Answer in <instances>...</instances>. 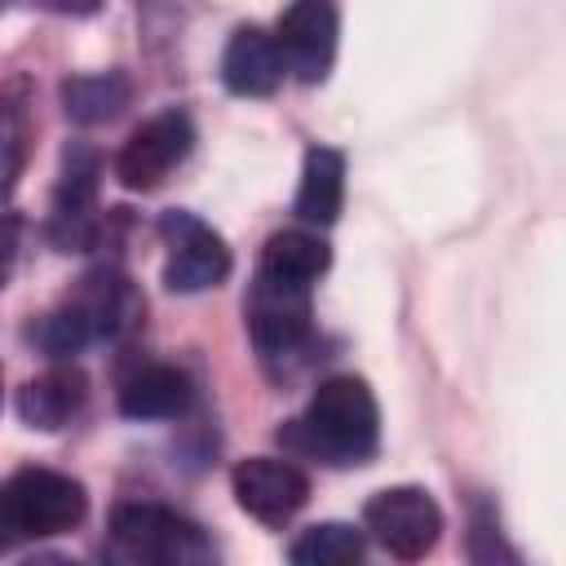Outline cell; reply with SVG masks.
<instances>
[{
    "instance_id": "obj_1",
    "label": "cell",
    "mask_w": 566,
    "mask_h": 566,
    "mask_svg": "<svg viewBox=\"0 0 566 566\" xmlns=\"http://www.w3.org/2000/svg\"><path fill=\"white\" fill-rule=\"evenodd\" d=\"M279 442L296 455L323 460L332 469L367 464L380 447V407L367 380L358 376H332L314 389L310 407L279 429Z\"/></svg>"
},
{
    "instance_id": "obj_2",
    "label": "cell",
    "mask_w": 566,
    "mask_h": 566,
    "mask_svg": "<svg viewBox=\"0 0 566 566\" xmlns=\"http://www.w3.org/2000/svg\"><path fill=\"white\" fill-rule=\"evenodd\" d=\"M111 553L146 566H199L212 557L203 526L155 500H128L111 513Z\"/></svg>"
},
{
    "instance_id": "obj_3",
    "label": "cell",
    "mask_w": 566,
    "mask_h": 566,
    "mask_svg": "<svg viewBox=\"0 0 566 566\" xmlns=\"http://www.w3.org/2000/svg\"><path fill=\"white\" fill-rule=\"evenodd\" d=\"M159 234H164V248H168V256H164L168 292H208V287L226 283L234 261H230L226 239L208 221H199L195 212L172 208V212L159 217Z\"/></svg>"
},
{
    "instance_id": "obj_4",
    "label": "cell",
    "mask_w": 566,
    "mask_h": 566,
    "mask_svg": "<svg viewBox=\"0 0 566 566\" xmlns=\"http://www.w3.org/2000/svg\"><path fill=\"white\" fill-rule=\"evenodd\" d=\"M363 526L371 531V539L385 553H394L402 562H416V557H424L438 544V535H442V509L420 486H385V491H376L367 500Z\"/></svg>"
},
{
    "instance_id": "obj_5",
    "label": "cell",
    "mask_w": 566,
    "mask_h": 566,
    "mask_svg": "<svg viewBox=\"0 0 566 566\" xmlns=\"http://www.w3.org/2000/svg\"><path fill=\"white\" fill-rule=\"evenodd\" d=\"M243 318H248L252 345L265 358L296 354L310 340V287L256 270L252 292L243 301Z\"/></svg>"
},
{
    "instance_id": "obj_6",
    "label": "cell",
    "mask_w": 566,
    "mask_h": 566,
    "mask_svg": "<svg viewBox=\"0 0 566 566\" xmlns=\"http://www.w3.org/2000/svg\"><path fill=\"white\" fill-rule=\"evenodd\" d=\"M9 504H13V517L22 526V535H62L71 526L84 522L88 513V495L84 486L71 478V473H57V469H18L9 482Z\"/></svg>"
},
{
    "instance_id": "obj_7",
    "label": "cell",
    "mask_w": 566,
    "mask_h": 566,
    "mask_svg": "<svg viewBox=\"0 0 566 566\" xmlns=\"http://www.w3.org/2000/svg\"><path fill=\"white\" fill-rule=\"evenodd\" d=\"M190 146H195L190 115L186 111H159L128 133V142L115 155V177L128 190H155L190 155Z\"/></svg>"
},
{
    "instance_id": "obj_8",
    "label": "cell",
    "mask_w": 566,
    "mask_h": 566,
    "mask_svg": "<svg viewBox=\"0 0 566 566\" xmlns=\"http://www.w3.org/2000/svg\"><path fill=\"white\" fill-rule=\"evenodd\" d=\"M336 35H340V13L336 0H292L279 18L274 44L283 53V66L301 84H318L332 71L336 57Z\"/></svg>"
},
{
    "instance_id": "obj_9",
    "label": "cell",
    "mask_w": 566,
    "mask_h": 566,
    "mask_svg": "<svg viewBox=\"0 0 566 566\" xmlns=\"http://www.w3.org/2000/svg\"><path fill=\"white\" fill-rule=\"evenodd\" d=\"M97 177H102V155L84 142H71L62 155V181L53 190V221H49V234L62 252H84L97 239V221H93Z\"/></svg>"
},
{
    "instance_id": "obj_10",
    "label": "cell",
    "mask_w": 566,
    "mask_h": 566,
    "mask_svg": "<svg viewBox=\"0 0 566 566\" xmlns=\"http://www.w3.org/2000/svg\"><path fill=\"white\" fill-rule=\"evenodd\" d=\"M230 486H234L239 509L265 526L292 522L301 513V504L310 500V478L292 460H274V455L239 460L230 473Z\"/></svg>"
},
{
    "instance_id": "obj_11",
    "label": "cell",
    "mask_w": 566,
    "mask_h": 566,
    "mask_svg": "<svg viewBox=\"0 0 566 566\" xmlns=\"http://www.w3.org/2000/svg\"><path fill=\"white\" fill-rule=\"evenodd\" d=\"M62 305L75 314V323L84 327L88 340H97V336H106V340L128 336L142 323V310H146V301L137 296V287L119 270H111V265L84 274L80 287Z\"/></svg>"
},
{
    "instance_id": "obj_12",
    "label": "cell",
    "mask_w": 566,
    "mask_h": 566,
    "mask_svg": "<svg viewBox=\"0 0 566 566\" xmlns=\"http://www.w3.org/2000/svg\"><path fill=\"white\" fill-rule=\"evenodd\" d=\"M283 53L270 31L261 27H239L221 53V80L239 97H270L283 80Z\"/></svg>"
},
{
    "instance_id": "obj_13",
    "label": "cell",
    "mask_w": 566,
    "mask_h": 566,
    "mask_svg": "<svg viewBox=\"0 0 566 566\" xmlns=\"http://www.w3.org/2000/svg\"><path fill=\"white\" fill-rule=\"evenodd\" d=\"M190 398V376L172 363H146L119 380V411L128 420H177L186 416Z\"/></svg>"
},
{
    "instance_id": "obj_14",
    "label": "cell",
    "mask_w": 566,
    "mask_h": 566,
    "mask_svg": "<svg viewBox=\"0 0 566 566\" xmlns=\"http://www.w3.org/2000/svg\"><path fill=\"white\" fill-rule=\"evenodd\" d=\"M35 88L27 75H9L0 84V203H9V195L18 190V177L31 159V142H35Z\"/></svg>"
},
{
    "instance_id": "obj_15",
    "label": "cell",
    "mask_w": 566,
    "mask_h": 566,
    "mask_svg": "<svg viewBox=\"0 0 566 566\" xmlns=\"http://www.w3.org/2000/svg\"><path fill=\"white\" fill-rule=\"evenodd\" d=\"M84 394H88V385H84V376L75 367H53V371H44V376H35V380L22 385L18 416L31 429L53 433V429L71 424V416L84 407Z\"/></svg>"
},
{
    "instance_id": "obj_16",
    "label": "cell",
    "mask_w": 566,
    "mask_h": 566,
    "mask_svg": "<svg viewBox=\"0 0 566 566\" xmlns=\"http://www.w3.org/2000/svg\"><path fill=\"white\" fill-rule=\"evenodd\" d=\"M345 203V155L332 146H310L301 186H296V217L305 226H332Z\"/></svg>"
},
{
    "instance_id": "obj_17",
    "label": "cell",
    "mask_w": 566,
    "mask_h": 566,
    "mask_svg": "<svg viewBox=\"0 0 566 566\" xmlns=\"http://www.w3.org/2000/svg\"><path fill=\"white\" fill-rule=\"evenodd\" d=\"M133 97L128 75L119 71H93L62 80V111L71 124H111Z\"/></svg>"
},
{
    "instance_id": "obj_18",
    "label": "cell",
    "mask_w": 566,
    "mask_h": 566,
    "mask_svg": "<svg viewBox=\"0 0 566 566\" xmlns=\"http://www.w3.org/2000/svg\"><path fill=\"white\" fill-rule=\"evenodd\" d=\"M327 261H332V252H327V243L318 234H310V230H279V234L265 239L256 270L274 274V279H287V283L314 287V279L327 270Z\"/></svg>"
},
{
    "instance_id": "obj_19",
    "label": "cell",
    "mask_w": 566,
    "mask_h": 566,
    "mask_svg": "<svg viewBox=\"0 0 566 566\" xmlns=\"http://www.w3.org/2000/svg\"><path fill=\"white\" fill-rule=\"evenodd\" d=\"M287 557L296 566H349L363 557V535L345 522H318L292 539Z\"/></svg>"
},
{
    "instance_id": "obj_20",
    "label": "cell",
    "mask_w": 566,
    "mask_h": 566,
    "mask_svg": "<svg viewBox=\"0 0 566 566\" xmlns=\"http://www.w3.org/2000/svg\"><path fill=\"white\" fill-rule=\"evenodd\" d=\"M13 256H18V226H13V217H0V287L13 270Z\"/></svg>"
},
{
    "instance_id": "obj_21",
    "label": "cell",
    "mask_w": 566,
    "mask_h": 566,
    "mask_svg": "<svg viewBox=\"0 0 566 566\" xmlns=\"http://www.w3.org/2000/svg\"><path fill=\"white\" fill-rule=\"evenodd\" d=\"M22 539V526H18V517H13V504H9V491L0 486V553H9L13 544Z\"/></svg>"
},
{
    "instance_id": "obj_22",
    "label": "cell",
    "mask_w": 566,
    "mask_h": 566,
    "mask_svg": "<svg viewBox=\"0 0 566 566\" xmlns=\"http://www.w3.org/2000/svg\"><path fill=\"white\" fill-rule=\"evenodd\" d=\"M31 4L57 9V13H93V9H97V0H31Z\"/></svg>"
},
{
    "instance_id": "obj_23",
    "label": "cell",
    "mask_w": 566,
    "mask_h": 566,
    "mask_svg": "<svg viewBox=\"0 0 566 566\" xmlns=\"http://www.w3.org/2000/svg\"><path fill=\"white\" fill-rule=\"evenodd\" d=\"M0 394H4V385H0Z\"/></svg>"
},
{
    "instance_id": "obj_24",
    "label": "cell",
    "mask_w": 566,
    "mask_h": 566,
    "mask_svg": "<svg viewBox=\"0 0 566 566\" xmlns=\"http://www.w3.org/2000/svg\"><path fill=\"white\" fill-rule=\"evenodd\" d=\"M0 4H4V0H0Z\"/></svg>"
}]
</instances>
